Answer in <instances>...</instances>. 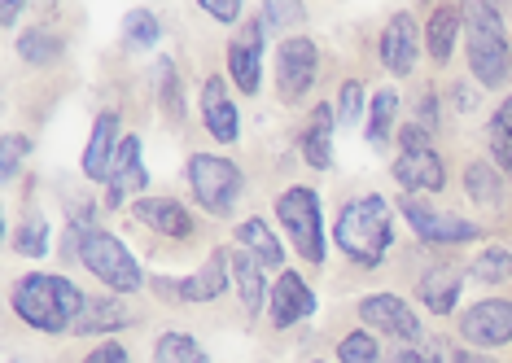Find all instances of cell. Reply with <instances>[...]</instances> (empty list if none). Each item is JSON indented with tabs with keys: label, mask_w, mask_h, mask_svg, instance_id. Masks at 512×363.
Wrapping results in <instances>:
<instances>
[{
	"label": "cell",
	"mask_w": 512,
	"mask_h": 363,
	"mask_svg": "<svg viewBox=\"0 0 512 363\" xmlns=\"http://www.w3.org/2000/svg\"><path fill=\"white\" fill-rule=\"evenodd\" d=\"M84 294H79L75 280L49 276V272H27L14 285V315L22 324L40 333H75L79 315H84Z\"/></svg>",
	"instance_id": "6da1fadb"
},
{
	"label": "cell",
	"mask_w": 512,
	"mask_h": 363,
	"mask_svg": "<svg viewBox=\"0 0 512 363\" xmlns=\"http://www.w3.org/2000/svg\"><path fill=\"white\" fill-rule=\"evenodd\" d=\"M333 241L337 250L346 254L359 267H377L390 254L394 245V228H390V202L381 193L355 197L337 210V224H333Z\"/></svg>",
	"instance_id": "7a4b0ae2"
},
{
	"label": "cell",
	"mask_w": 512,
	"mask_h": 363,
	"mask_svg": "<svg viewBox=\"0 0 512 363\" xmlns=\"http://www.w3.org/2000/svg\"><path fill=\"white\" fill-rule=\"evenodd\" d=\"M464 53H469V70L482 88H504L512 79V49L499 9L486 0L464 5Z\"/></svg>",
	"instance_id": "3957f363"
},
{
	"label": "cell",
	"mask_w": 512,
	"mask_h": 363,
	"mask_svg": "<svg viewBox=\"0 0 512 363\" xmlns=\"http://www.w3.org/2000/svg\"><path fill=\"white\" fill-rule=\"evenodd\" d=\"M276 219L285 224L294 250L307 259L311 267L324 263V219H320V193L307 189V184H289V189L276 197Z\"/></svg>",
	"instance_id": "277c9868"
},
{
	"label": "cell",
	"mask_w": 512,
	"mask_h": 363,
	"mask_svg": "<svg viewBox=\"0 0 512 363\" xmlns=\"http://www.w3.org/2000/svg\"><path fill=\"white\" fill-rule=\"evenodd\" d=\"M79 263L106 289H114V294H136V289L145 285V272H141V263H136V254L127 250L114 232H101V228L88 232L84 250H79Z\"/></svg>",
	"instance_id": "5b68a950"
},
{
	"label": "cell",
	"mask_w": 512,
	"mask_h": 363,
	"mask_svg": "<svg viewBox=\"0 0 512 363\" xmlns=\"http://www.w3.org/2000/svg\"><path fill=\"white\" fill-rule=\"evenodd\" d=\"M189 189L197 197V206H206L211 215H232L241 197V167L219 154H193L189 158Z\"/></svg>",
	"instance_id": "8992f818"
},
{
	"label": "cell",
	"mask_w": 512,
	"mask_h": 363,
	"mask_svg": "<svg viewBox=\"0 0 512 363\" xmlns=\"http://www.w3.org/2000/svg\"><path fill=\"white\" fill-rule=\"evenodd\" d=\"M320 75V49L316 40H307V35H289L281 40V49H276V88H281V97L294 105L311 92Z\"/></svg>",
	"instance_id": "52a82bcc"
},
{
	"label": "cell",
	"mask_w": 512,
	"mask_h": 363,
	"mask_svg": "<svg viewBox=\"0 0 512 363\" xmlns=\"http://www.w3.org/2000/svg\"><path fill=\"white\" fill-rule=\"evenodd\" d=\"M403 219L412 224V232L425 245H456V241H477L482 237V228L477 224L451 215V210L429 206V202H421V197H403Z\"/></svg>",
	"instance_id": "ba28073f"
},
{
	"label": "cell",
	"mask_w": 512,
	"mask_h": 363,
	"mask_svg": "<svg viewBox=\"0 0 512 363\" xmlns=\"http://www.w3.org/2000/svg\"><path fill=\"white\" fill-rule=\"evenodd\" d=\"M263 44H267V27L263 18H250L241 35L228 44V75L246 97H254L263 84Z\"/></svg>",
	"instance_id": "9c48e42d"
},
{
	"label": "cell",
	"mask_w": 512,
	"mask_h": 363,
	"mask_svg": "<svg viewBox=\"0 0 512 363\" xmlns=\"http://www.w3.org/2000/svg\"><path fill=\"white\" fill-rule=\"evenodd\" d=\"M460 333H464V342H473L482 350L508 346L512 342V302L508 298L477 302V307H469L460 315Z\"/></svg>",
	"instance_id": "30bf717a"
},
{
	"label": "cell",
	"mask_w": 512,
	"mask_h": 363,
	"mask_svg": "<svg viewBox=\"0 0 512 363\" xmlns=\"http://www.w3.org/2000/svg\"><path fill=\"white\" fill-rule=\"evenodd\" d=\"M359 320H364L368 329H381L386 337H399V342H421V320H416V311L394 294H368L359 302Z\"/></svg>",
	"instance_id": "8fae6325"
},
{
	"label": "cell",
	"mask_w": 512,
	"mask_h": 363,
	"mask_svg": "<svg viewBox=\"0 0 512 363\" xmlns=\"http://www.w3.org/2000/svg\"><path fill=\"white\" fill-rule=\"evenodd\" d=\"M316 315V294L298 272H281L272 285V298H267V320L276 329H294V324L311 320Z\"/></svg>",
	"instance_id": "7c38bea8"
},
{
	"label": "cell",
	"mask_w": 512,
	"mask_h": 363,
	"mask_svg": "<svg viewBox=\"0 0 512 363\" xmlns=\"http://www.w3.org/2000/svg\"><path fill=\"white\" fill-rule=\"evenodd\" d=\"M416 49H421V31H416V18L412 14H394L381 31V62H386L390 75H412L416 70Z\"/></svg>",
	"instance_id": "4fadbf2b"
},
{
	"label": "cell",
	"mask_w": 512,
	"mask_h": 363,
	"mask_svg": "<svg viewBox=\"0 0 512 363\" xmlns=\"http://www.w3.org/2000/svg\"><path fill=\"white\" fill-rule=\"evenodd\" d=\"M132 215L141 219L145 228H154L158 237H171V241H189L193 237V215L176 202V197H136Z\"/></svg>",
	"instance_id": "5bb4252c"
},
{
	"label": "cell",
	"mask_w": 512,
	"mask_h": 363,
	"mask_svg": "<svg viewBox=\"0 0 512 363\" xmlns=\"http://www.w3.org/2000/svg\"><path fill=\"white\" fill-rule=\"evenodd\" d=\"M202 123L219 145H237L241 119H237V105H232V97H228V84L219 75H211L202 84Z\"/></svg>",
	"instance_id": "9a60e30c"
},
{
	"label": "cell",
	"mask_w": 512,
	"mask_h": 363,
	"mask_svg": "<svg viewBox=\"0 0 512 363\" xmlns=\"http://www.w3.org/2000/svg\"><path fill=\"white\" fill-rule=\"evenodd\" d=\"M394 180L407 189V197L416 193H442L447 189V167L434 149H421V154H399L394 158Z\"/></svg>",
	"instance_id": "2e32d148"
},
{
	"label": "cell",
	"mask_w": 512,
	"mask_h": 363,
	"mask_svg": "<svg viewBox=\"0 0 512 363\" xmlns=\"http://www.w3.org/2000/svg\"><path fill=\"white\" fill-rule=\"evenodd\" d=\"M110 202L119 206L127 193H141L145 184H149V171H145V162H141V136H123L119 140V154H114L110 162Z\"/></svg>",
	"instance_id": "e0dca14e"
},
{
	"label": "cell",
	"mask_w": 512,
	"mask_h": 363,
	"mask_svg": "<svg viewBox=\"0 0 512 363\" xmlns=\"http://www.w3.org/2000/svg\"><path fill=\"white\" fill-rule=\"evenodd\" d=\"M228 267H232V289L241 294V311L246 315H259L263 311V302L272 298V289H267V280H263V267L259 259H254L250 250H232L228 254Z\"/></svg>",
	"instance_id": "ac0fdd59"
},
{
	"label": "cell",
	"mask_w": 512,
	"mask_h": 363,
	"mask_svg": "<svg viewBox=\"0 0 512 363\" xmlns=\"http://www.w3.org/2000/svg\"><path fill=\"white\" fill-rule=\"evenodd\" d=\"M119 119L114 114H97L92 123V136H88V149H84V175L88 180H110V162L119 154Z\"/></svg>",
	"instance_id": "d6986e66"
},
{
	"label": "cell",
	"mask_w": 512,
	"mask_h": 363,
	"mask_svg": "<svg viewBox=\"0 0 512 363\" xmlns=\"http://www.w3.org/2000/svg\"><path fill=\"white\" fill-rule=\"evenodd\" d=\"M333 127H337V110H333V105H316V110H311V119H307V127H302V158H307L316 171L333 167Z\"/></svg>",
	"instance_id": "ffe728a7"
},
{
	"label": "cell",
	"mask_w": 512,
	"mask_h": 363,
	"mask_svg": "<svg viewBox=\"0 0 512 363\" xmlns=\"http://www.w3.org/2000/svg\"><path fill=\"white\" fill-rule=\"evenodd\" d=\"M464 31V9L456 5H438L434 14H429L425 22V49L429 57H434L438 66L451 62V53H456V35Z\"/></svg>",
	"instance_id": "44dd1931"
},
{
	"label": "cell",
	"mask_w": 512,
	"mask_h": 363,
	"mask_svg": "<svg viewBox=\"0 0 512 363\" xmlns=\"http://www.w3.org/2000/svg\"><path fill=\"white\" fill-rule=\"evenodd\" d=\"M184 285V302H215L224 289L232 285V267H228V250H215L206 267H197L189 280H180Z\"/></svg>",
	"instance_id": "7402d4cb"
},
{
	"label": "cell",
	"mask_w": 512,
	"mask_h": 363,
	"mask_svg": "<svg viewBox=\"0 0 512 363\" xmlns=\"http://www.w3.org/2000/svg\"><path fill=\"white\" fill-rule=\"evenodd\" d=\"M127 324H136V315L127 311L123 298H88L84 302V315H79V324H75V333L97 337V333L127 329Z\"/></svg>",
	"instance_id": "603a6c76"
},
{
	"label": "cell",
	"mask_w": 512,
	"mask_h": 363,
	"mask_svg": "<svg viewBox=\"0 0 512 363\" xmlns=\"http://www.w3.org/2000/svg\"><path fill=\"white\" fill-rule=\"evenodd\" d=\"M237 245L259 259L263 272H285V245L276 241V232L267 228L263 219H246V224L237 228Z\"/></svg>",
	"instance_id": "cb8c5ba5"
},
{
	"label": "cell",
	"mask_w": 512,
	"mask_h": 363,
	"mask_svg": "<svg viewBox=\"0 0 512 363\" xmlns=\"http://www.w3.org/2000/svg\"><path fill=\"white\" fill-rule=\"evenodd\" d=\"M464 193L473 197V206L482 210H499L504 206V171L495 167V162H469L464 167Z\"/></svg>",
	"instance_id": "d4e9b609"
},
{
	"label": "cell",
	"mask_w": 512,
	"mask_h": 363,
	"mask_svg": "<svg viewBox=\"0 0 512 363\" xmlns=\"http://www.w3.org/2000/svg\"><path fill=\"white\" fill-rule=\"evenodd\" d=\"M460 289H464V280L456 267H434V272H425V280H421V302L434 315H451L460 302Z\"/></svg>",
	"instance_id": "484cf974"
},
{
	"label": "cell",
	"mask_w": 512,
	"mask_h": 363,
	"mask_svg": "<svg viewBox=\"0 0 512 363\" xmlns=\"http://www.w3.org/2000/svg\"><path fill=\"white\" fill-rule=\"evenodd\" d=\"M486 140H491V158H495V167L512 180V97L495 105L491 123H486Z\"/></svg>",
	"instance_id": "4316f807"
},
{
	"label": "cell",
	"mask_w": 512,
	"mask_h": 363,
	"mask_svg": "<svg viewBox=\"0 0 512 363\" xmlns=\"http://www.w3.org/2000/svg\"><path fill=\"white\" fill-rule=\"evenodd\" d=\"M469 276L477 280V285H508L512 280V254L504 250V245H486V250L469 263Z\"/></svg>",
	"instance_id": "83f0119b"
},
{
	"label": "cell",
	"mask_w": 512,
	"mask_h": 363,
	"mask_svg": "<svg viewBox=\"0 0 512 363\" xmlns=\"http://www.w3.org/2000/svg\"><path fill=\"white\" fill-rule=\"evenodd\" d=\"M394 114H399V92H394V88H381L377 97L368 101V140H372V145H377V149L390 140Z\"/></svg>",
	"instance_id": "f1b7e54d"
},
{
	"label": "cell",
	"mask_w": 512,
	"mask_h": 363,
	"mask_svg": "<svg viewBox=\"0 0 512 363\" xmlns=\"http://www.w3.org/2000/svg\"><path fill=\"white\" fill-rule=\"evenodd\" d=\"M18 53L27 57L31 66H53L57 57H62V35L49 31V27H31V31H22Z\"/></svg>",
	"instance_id": "f546056e"
},
{
	"label": "cell",
	"mask_w": 512,
	"mask_h": 363,
	"mask_svg": "<svg viewBox=\"0 0 512 363\" xmlns=\"http://www.w3.org/2000/svg\"><path fill=\"white\" fill-rule=\"evenodd\" d=\"M154 363H206V350L189 333H162L154 342Z\"/></svg>",
	"instance_id": "4dcf8cb0"
},
{
	"label": "cell",
	"mask_w": 512,
	"mask_h": 363,
	"mask_svg": "<svg viewBox=\"0 0 512 363\" xmlns=\"http://www.w3.org/2000/svg\"><path fill=\"white\" fill-rule=\"evenodd\" d=\"M123 35L132 49H154L158 35H162V22H158L154 9H132V14L123 18Z\"/></svg>",
	"instance_id": "1f68e13d"
},
{
	"label": "cell",
	"mask_w": 512,
	"mask_h": 363,
	"mask_svg": "<svg viewBox=\"0 0 512 363\" xmlns=\"http://www.w3.org/2000/svg\"><path fill=\"white\" fill-rule=\"evenodd\" d=\"M464 359H469V350L451 346L447 337H421L412 346V355H403V363H464Z\"/></svg>",
	"instance_id": "d6a6232c"
},
{
	"label": "cell",
	"mask_w": 512,
	"mask_h": 363,
	"mask_svg": "<svg viewBox=\"0 0 512 363\" xmlns=\"http://www.w3.org/2000/svg\"><path fill=\"white\" fill-rule=\"evenodd\" d=\"M337 359L342 363H381V346H377V337L372 333H346L342 342H337Z\"/></svg>",
	"instance_id": "836d02e7"
},
{
	"label": "cell",
	"mask_w": 512,
	"mask_h": 363,
	"mask_svg": "<svg viewBox=\"0 0 512 363\" xmlns=\"http://www.w3.org/2000/svg\"><path fill=\"white\" fill-rule=\"evenodd\" d=\"M158 97H162V110L171 114V123L184 119V105H180V75H176V62L162 57L158 62Z\"/></svg>",
	"instance_id": "e575fe53"
},
{
	"label": "cell",
	"mask_w": 512,
	"mask_h": 363,
	"mask_svg": "<svg viewBox=\"0 0 512 363\" xmlns=\"http://www.w3.org/2000/svg\"><path fill=\"white\" fill-rule=\"evenodd\" d=\"M14 250H18V254H31V259H40V254L49 250V224H44L40 215H31L27 224L18 228V237H14Z\"/></svg>",
	"instance_id": "d590c367"
},
{
	"label": "cell",
	"mask_w": 512,
	"mask_h": 363,
	"mask_svg": "<svg viewBox=\"0 0 512 363\" xmlns=\"http://www.w3.org/2000/svg\"><path fill=\"white\" fill-rule=\"evenodd\" d=\"M333 110H337V123L351 127L359 114H364V84H359V79H346L342 92H337V101H333Z\"/></svg>",
	"instance_id": "8d00e7d4"
},
{
	"label": "cell",
	"mask_w": 512,
	"mask_h": 363,
	"mask_svg": "<svg viewBox=\"0 0 512 363\" xmlns=\"http://www.w3.org/2000/svg\"><path fill=\"white\" fill-rule=\"evenodd\" d=\"M31 149V140L27 136H18V132H9L5 140H0V175L5 180H14L18 167H22V154Z\"/></svg>",
	"instance_id": "74e56055"
},
{
	"label": "cell",
	"mask_w": 512,
	"mask_h": 363,
	"mask_svg": "<svg viewBox=\"0 0 512 363\" xmlns=\"http://www.w3.org/2000/svg\"><path fill=\"white\" fill-rule=\"evenodd\" d=\"M263 27H285V22H298L302 18V5H285V0H263Z\"/></svg>",
	"instance_id": "f35d334b"
},
{
	"label": "cell",
	"mask_w": 512,
	"mask_h": 363,
	"mask_svg": "<svg viewBox=\"0 0 512 363\" xmlns=\"http://www.w3.org/2000/svg\"><path fill=\"white\" fill-rule=\"evenodd\" d=\"M202 14H211L215 22H237L241 18V0H197Z\"/></svg>",
	"instance_id": "ab89813d"
},
{
	"label": "cell",
	"mask_w": 512,
	"mask_h": 363,
	"mask_svg": "<svg viewBox=\"0 0 512 363\" xmlns=\"http://www.w3.org/2000/svg\"><path fill=\"white\" fill-rule=\"evenodd\" d=\"M399 145H403V154H421V149H429V132L421 123H407L399 127Z\"/></svg>",
	"instance_id": "60d3db41"
},
{
	"label": "cell",
	"mask_w": 512,
	"mask_h": 363,
	"mask_svg": "<svg viewBox=\"0 0 512 363\" xmlns=\"http://www.w3.org/2000/svg\"><path fill=\"white\" fill-rule=\"evenodd\" d=\"M84 363H127V346H119V342H101L97 350H88Z\"/></svg>",
	"instance_id": "b9f144b4"
},
{
	"label": "cell",
	"mask_w": 512,
	"mask_h": 363,
	"mask_svg": "<svg viewBox=\"0 0 512 363\" xmlns=\"http://www.w3.org/2000/svg\"><path fill=\"white\" fill-rule=\"evenodd\" d=\"M421 119H425V132H429V127H438V97H434V92H425V97H421Z\"/></svg>",
	"instance_id": "7bdbcfd3"
},
{
	"label": "cell",
	"mask_w": 512,
	"mask_h": 363,
	"mask_svg": "<svg viewBox=\"0 0 512 363\" xmlns=\"http://www.w3.org/2000/svg\"><path fill=\"white\" fill-rule=\"evenodd\" d=\"M0 18H5V22H14V18H18V0H5V9H0Z\"/></svg>",
	"instance_id": "ee69618b"
},
{
	"label": "cell",
	"mask_w": 512,
	"mask_h": 363,
	"mask_svg": "<svg viewBox=\"0 0 512 363\" xmlns=\"http://www.w3.org/2000/svg\"><path fill=\"white\" fill-rule=\"evenodd\" d=\"M464 363H495L491 355H477V350H469V359H464Z\"/></svg>",
	"instance_id": "f6af8a7d"
},
{
	"label": "cell",
	"mask_w": 512,
	"mask_h": 363,
	"mask_svg": "<svg viewBox=\"0 0 512 363\" xmlns=\"http://www.w3.org/2000/svg\"><path fill=\"white\" fill-rule=\"evenodd\" d=\"M311 363H320V359H311Z\"/></svg>",
	"instance_id": "bcb514c9"
}]
</instances>
